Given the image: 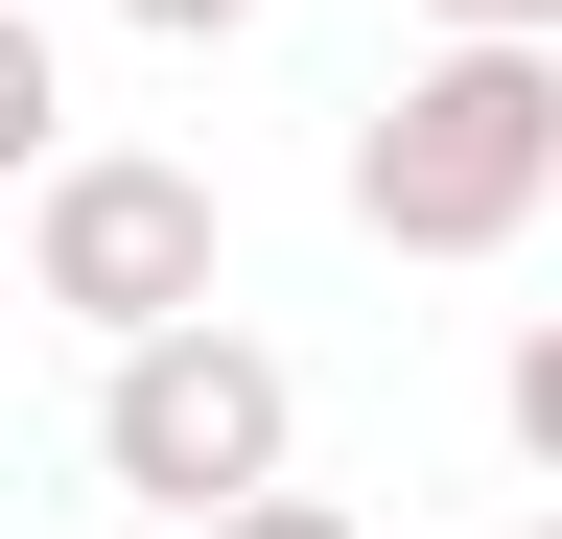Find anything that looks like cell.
<instances>
[{"label": "cell", "instance_id": "6da1fadb", "mask_svg": "<svg viewBox=\"0 0 562 539\" xmlns=\"http://www.w3.org/2000/svg\"><path fill=\"white\" fill-rule=\"evenodd\" d=\"M562 212V47L539 24H422L351 94V235L375 258H516Z\"/></svg>", "mask_w": 562, "mask_h": 539}, {"label": "cell", "instance_id": "7a4b0ae2", "mask_svg": "<svg viewBox=\"0 0 562 539\" xmlns=\"http://www.w3.org/2000/svg\"><path fill=\"white\" fill-rule=\"evenodd\" d=\"M24 305L94 328V352L235 305V212H211V165H165V142H70V165L24 188Z\"/></svg>", "mask_w": 562, "mask_h": 539}, {"label": "cell", "instance_id": "3957f363", "mask_svg": "<svg viewBox=\"0 0 562 539\" xmlns=\"http://www.w3.org/2000/svg\"><path fill=\"white\" fill-rule=\"evenodd\" d=\"M94 469L188 539V516H235V493H281V469H305V375H281L235 305H188V328H140V352L94 375Z\"/></svg>", "mask_w": 562, "mask_h": 539}, {"label": "cell", "instance_id": "277c9868", "mask_svg": "<svg viewBox=\"0 0 562 539\" xmlns=\"http://www.w3.org/2000/svg\"><path fill=\"white\" fill-rule=\"evenodd\" d=\"M70 165V71H47V24L0 0V188H47Z\"/></svg>", "mask_w": 562, "mask_h": 539}, {"label": "cell", "instance_id": "5b68a950", "mask_svg": "<svg viewBox=\"0 0 562 539\" xmlns=\"http://www.w3.org/2000/svg\"><path fill=\"white\" fill-rule=\"evenodd\" d=\"M492 423H516V469L562 493V305H516V352H492Z\"/></svg>", "mask_w": 562, "mask_h": 539}, {"label": "cell", "instance_id": "8992f818", "mask_svg": "<svg viewBox=\"0 0 562 539\" xmlns=\"http://www.w3.org/2000/svg\"><path fill=\"white\" fill-rule=\"evenodd\" d=\"M188 539H351V493H305V469H281V493H235V516H188Z\"/></svg>", "mask_w": 562, "mask_h": 539}, {"label": "cell", "instance_id": "52a82bcc", "mask_svg": "<svg viewBox=\"0 0 562 539\" xmlns=\"http://www.w3.org/2000/svg\"><path fill=\"white\" fill-rule=\"evenodd\" d=\"M117 24H140V47H235L258 0H117Z\"/></svg>", "mask_w": 562, "mask_h": 539}, {"label": "cell", "instance_id": "ba28073f", "mask_svg": "<svg viewBox=\"0 0 562 539\" xmlns=\"http://www.w3.org/2000/svg\"><path fill=\"white\" fill-rule=\"evenodd\" d=\"M422 24H539V47H562V0H422Z\"/></svg>", "mask_w": 562, "mask_h": 539}, {"label": "cell", "instance_id": "9c48e42d", "mask_svg": "<svg viewBox=\"0 0 562 539\" xmlns=\"http://www.w3.org/2000/svg\"><path fill=\"white\" fill-rule=\"evenodd\" d=\"M539 539H562V493H539Z\"/></svg>", "mask_w": 562, "mask_h": 539}]
</instances>
